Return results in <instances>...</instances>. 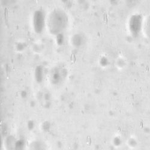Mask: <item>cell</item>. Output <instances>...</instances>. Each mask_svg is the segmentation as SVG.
Segmentation results:
<instances>
[{
  "instance_id": "6da1fadb",
  "label": "cell",
  "mask_w": 150,
  "mask_h": 150,
  "mask_svg": "<svg viewBox=\"0 0 150 150\" xmlns=\"http://www.w3.org/2000/svg\"><path fill=\"white\" fill-rule=\"evenodd\" d=\"M142 26V19L141 15H134L130 22L131 30L134 34H139Z\"/></svg>"
},
{
  "instance_id": "7a4b0ae2",
  "label": "cell",
  "mask_w": 150,
  "mask_h": 150,
  "mask_svg": "<svg viewBox=\"0 0 150 150\" xmlns=\"http://www.w3.org/2000/svg\"><path fill=\"white\" fill-rule=\"evenodd\" d=\"M145 32L146 35L150 39V16L146 19L145 23Z\"/></svg>"
},
{
  "instance_id": "3957f363",
  "label": "cell",
  "mask_w": 150,
  "mask_h": 150,
  "mask_svg": "<svg viewBox=\"0 0 150 150\" xmlns=\"http://www.w3.org/2000/svg\"><path fill=\"white\" fill-rule=\"evenodd\" d=\"M5 17H6V23H7V24H8V14H7V9H6V11H5Z\"/></svg>"
}]
</instances>
